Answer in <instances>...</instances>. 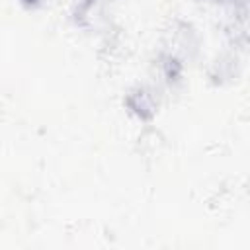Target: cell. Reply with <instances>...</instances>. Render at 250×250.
Instances as JSON below:
<instances>
[{"label": "cell", "mask_w": 250, "mask_h": 250, "mask_svg": "<svg viewBox=\"0 0 250 250\" xmlns=\"http://www.w3.org/2000/svg\"><path fill=\"white\" fill-rule=\"evenodd\" d=\"M102 0H74L72 6V16L78 25H90L92 23V14H96L98 6Z\"/></svg>", "instance_id": "7a4b0ae2"}, {"label": "cell", "mask_w": 250, "mask_h": 250, "mask_svg": "<svg viewBox=\"0 0 250 250\" xmlns=\"http://www.w3.org/2000/svg\"><path fill=\"white\" fill-rule=\"evenodd\" d=\"M20 2H21L25 8H37V6H39L43 0H20Z\"/></svg>", "instance_id": "3957f363"}, {"label": "cell", "mask_w": 250, "mask_h": 250, "mask_svg": "<svg viewBox=\"0 0 250 250\" xmlns=\"http://www.w3.org/2000/svg\"><path fill=\"white\" fill-rule=\"evenodd\" d=\"M123 104L135 119L148 123L156 117L160 109V92L150 84H137L125 94Z\"/></svg>", "instance_id": "6da1fadb"}]
</instances>
